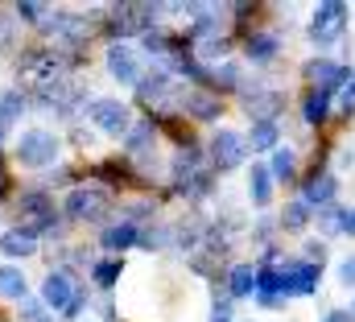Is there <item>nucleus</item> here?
I'll return each mask as SVG.
<instances>
[{"mask_svg": "<svg viewBox=\"0 0 355 322\" xmlns=\"http://www.w3.org/2000/svg\"><path fill=\"white\" fill-rule=\"evenodd\" d=\"M248 190H252V203H261V207L272 198V182H268L265 165H252V173H248Z\"/></svg>", "mask_w": 355, "mask_h": 322, "instance_id": "20", "label": "nucleus"}, {"mask_svg": "<svg viewBox=\"0 0 355 322\" xmlns=\"http://www.w3.org/2000/svg\"><path fill=\"white\" fill-rule=\"evenodd\" d=\"M0 248H4L8 256H29V252H37V236H33L29 228H12V232H4Z\"/></svg>", "mask_w": 355, "mask_h": 322, "instance_id": "15", "label": "nucleus"}, {"mask_svg": "<svg viewBox=\"0 0 355 322\" xmlns=\"http://www.w3.org/2000/svg\"><path fill=\"white\" fill-rule=\"evenodd\" d=\"M277 54V37L272 33H257V37H248V58L252 62H268Z\"/></svg>", "mask_w": 355, "mask_h": 322, "instance_id": "23", "label": "nucleus"}, {"mask_svg": "<svg viewBox=\"0 0 355 322\" xmlns=\"http://www.w3.org/2000/svg\"><path fill=\"white\" fill-rule=\"evenodd\" d=\"M306 75L314 79V87H318L322 95H331V91L347 79L352 71H347V67H339V62H331V58H314V62H306Z\"/></svg>", "mask_w": 355, "mask_h": 322, "instance_id": "11", "label": "nucleus"}, {"mask_svg": "<svg viewBox=\"0 0 355 322\" xmlns=\"http://www.w3.org/2000/svg\"><path fill=\"white\" fill-rule=\"evenodd\" d=\"M207 83H211V87H223V91H227V87H240V71H236V67H219V71L207 75Z\"/></svg>", "mask_w": 355, "mask_h": 322, "instance_id": "27", "label": "nucleus"}, {"mask_svg": "<svg viewBox=\"0 0 355 322\" xmlns=\"http://www.w3.org/2000/svg\"><path fill=\"white\" fill-rule=\"evenodd\" d=\"M107 71H112L116 83H141V58H137V50L124 46V42H116L107 50Z\"/></svg>", "mask_w": 355, "mask_h": 322, "instance_id": "9", "label": "nucleus"}, {"mask_svg": "<svg viewBox=\"0 0 355 322\" xmlns=\"http://www.w3.org/2000/svg\"><path fill=\"white\" fill-rule=\"evenodd\" d=\"M335 190H339V182H335L331 173H318V178H310V182H306V194H302V203L322 211V207L335 198Z\"/></svg>", "mask_w": 355, "mask_h": 322, "instance_id": "12", "label": "nucleus"}, {"mask_svg": "<svg viewBox=\"0 0 355 322\" xmlns=\"http://www.w3.org/2000/svg\"><path fill=\"white\" fill-rule=\"evenodd\" d=\"M21 319L25 322H50L46 319V306H42V302H29V298L21 302Z\"/></svg>", "mask_w": 355, "mask_h": 322, "instance_id": "30", "label": "nucleus"}, {"mask_svg": "<svg viewBox=\"0 0 355 322\" xmlns=\"http://www.w3.org/2000/svg\"><path fill=\"white\" fill-rule=\"evenodd\" d=\"M17 158H21V165L42 169V165H50V161L58 158V137H54V133L33 128V133H25V137L17 141Z\"/></svg>", "mask_w": 355, "mask_h": 322, "instance_id": "3", "label": "nucleus"}, {"mask_svg": "<svg viewBox=\"0 0 355 322\" xmlns=\"http://www.w3.org/2000/svg\"><path fill=\"white\" fill-rule=\"evenodd\" d=\"M306 219H310V207L297 198V203H289L285 211H281V223L289 228V232H297V228H306Z\"/></svg>", "mask_w": 355, "mask_h": 322, "instance_id": "25", "label": "nucleus"}, {"mask_svg": "<svg viewBox=\"0 0 355 322\" xmlns=\"http://www.w3.org/2000/svg\"><path fill=\"white\" fill-rule=\"evenodd\" d=\"M277 141H281V133H277V124H272V120H257V124H252V137H248V145H252V149H272Z\"/></svg>", "mask_w": 355, "mask_h": 322, "instance_id": "22", "label": "nucleus"}, {"mask_svg": "<svg viewBox=\"0 0 355 322\" xmlns=\"http://www.w3.org/2000/svg\"><path fill=\"white\" fill-rule=\"evenodd\" d=\"M339 281H343V285H355V256H347V260L339 264Z\"/></svg>", "mask_w": 355, "mask_h": 322, "instance_id": "32", "label": "nucleus"}, {"mask_svg": "<svg viewBox=\"0 0 355 322\" xmlns=\"http://www.w3.org/2000/svg\"><path fill=\"white\" fill-rule=\"evenodd\" d=\"M42 8H46V4L25 0V4H17V17H25V21H42Z\"/></svg>", "mask_w": 355, "mask_h": 322, "instance_id": "31", "label": "nucleus"}, {"mask_svg": "<svg viewBox=\"0 0 355 322\" xmlns=\"http://www.w3.org/2000/svg\"><path fill=\"white\" fill-rule=\"evenodd\" d=\"M149 145H153V124H149V120H141V124L128 133V149H132V153H141V149H149Z\"/></svg>", "mask_w": 355, "mask_h": 322, "instance_id": "26", "label": "nucleus"}, {"mask_svg": "<svg viewBox=\"0 0 355 322\" xmlns=\"http://www.w3.org/2000/svg\"><path fill=\"white\" fill-rule=\"evenodd\" d=\"M352 103H355V79L347 83V87H343V108H347V112H352Z\"/></svg>", "mask_w": 355, "mask_h": 322, "instance_id": "36", "label": "nucleus"}, {"mask_svg": "<svg viewBox=\"0 0 355 322\" xmlns=\"http://www.w3.org/2000/svg\"><path fill=\"white\" fill-rule=\"evenodd\" d=\"M4 186H8V178H4V165H0V190H4Z\"/></svg>", "mask_w": 355, "mask_h": 322, "instance_id": "37", "label": "nucleus"}, {"mask_svg": "<svg viewBox=\"0 0 355 322\" xmlns=\"http://www.w3.org/2000/svg\"><path fill=\"white\" fill-rule=\"evenodd\" d=\"M91 120H95L103 133H112V137L128 133V108H124L120 99H95V103H91Z\"/></svg>", "mask_w": 355, "mask_h": 322, "instance_id": "8", "label": "nucleus"}, {"mask_svg": "<svg viewBox=\"0 0 355 322\" xmlns=\"http://www.w3.org/2000/svg\"><path fill=\"white\" fill-rule=\"evenodd\" d=\"M137 240H141V232H137L132 223H116V228H107V232H103V248H112V252L132 248Z\"/></svg>", "mask_w": 355, "mask_h": 322, "instance_id": "18", "label": "nucleus"}, {"mask_svg": "<svg viewBox=\"0 0 355 322\" xmlns=\"http://www.w3.org/2000/svg\"><path fill=\"white\" fill-rule=\"evenodd\" d=\"M244 153H248V141L240 137V133H219L215 141H211V161L219 165V169H236L240 161H244Z\"/></svg>", "mask_w": 355, "mask_h": 322, "instance_id": "7", "label": "nucleus"}, {"mask_svg": "<svg viewBox=\"0 0 355 322\" xmlns=\"http://www.w3.org/2000/svg\"><path fill=\"white\" fill-rule=\"evenodd\" d=\"M21 71L37 83V91H46V87H54L58 75H62V58H58L54 50H29V54L21 58Z\"/></svg>", "mask_w": 355, "mask_h": 322, "instance_id": "4", "label": "nucleus"}, {"mask_svg": "<svg viewBox=\"0 0 355 322\" xmlns=\"http://www.w3.org/2000/svg\"><path fill=\"white\" fill-rule=\"evenodd\" d=\"M257 294V269L252 264H236L232 269V298H248Z\"/></svg>", "mask_w": 355, "mask_h": 322, "instance_id": "19", "label": "nucleus"}, {"mask_svg": "<svg viewBox=\"0 0 355 322\" xmlns=\"http://www.w3.org/2000/svg\"><path fill=\"white\" fill-rule=\"evenodd\" d=\"M268 173H272V178H293V153H289V149H277Z\"/></svg>", "mask_w": 355, "mask_h": 322, "instance_id": "28", "label": "nucleus"}, {"mask_svg": "<svg viewBox=\"0 0 355 322\" xmlns=\"http://www.w3.org/2000/svg\"><path fill=\"white\" fill-rule=\"evenodd\" d=\"M339 232H355V211H339Z\"/></svg>", "mask_w": 355, "mask_h": 322, "instance_id": "35", "label": "nucleus"}, {"mask_svg": "<svg viewBox=\"0 0 355 322\" xmlns=\"http://www.w3.org/2000/svg\"><path fill=\"white\" fill-rule=\"evenodd\" d=\"M182 108L194 116V120H215L223 108H219V99L215 95H207V91H186L182 95Z\"/></svg>", "mask_w": 355, "mask_h": 322, "instance_id": "13", "label": "nucleus"}, {"mask_svg": "<svg viewBox=\"0 0 355 322\" xmlns=\"http://www.w3.org/2000/svg\"><path fill=\"white\" fill-rule=\"evenodd\" d=\"M327 103H331V95H322V91H310V95H306V108H302V116H306L310 124H322V120H327Z\"/></svg>", "mask_w": 355, "mask_h": 322, "instance_id": "24", "label": "nucleus"}, {"mask_svg": "<svg viewBox=\"0 0 355 322\" xmlns=\"http://www.w3.org/2000/svg\"><path fill=\"white\" fill-rule=\"evenodd\" d=\"M157 8L153 4H116L112 8V29L124 37V33H149Z\"/></svg>", "mask_w": 355, "mask_h": 322, "instance_id": "5", "label": "nucleus"}, {"mask_svg": "<svg viewBox=\"0 0 355 322\" xmlns=\"http://www.w3.org/2000/svg\"><path fill=\"white\" fill-rule=\"evenodd\" d=\"M21 211H25V219H29V232H37V228H54V203H50L46 190H29V194H21Z\"/></svg>", "mask_w": 355, "mask_h": 322, "instance_id": "10", "label": "nucleus"}, {"mask_svg": "<svg viewBox=\"0 0 355 322\" xmlns=\"http://www.w3.org/2000/svg\"><path fill=\"white\" fill-rule=\"evenodd\" d=\"M211 322H232V302H215V310H211Z\"/></svg>", "mask_w": 355, "mask_h": 322, "instance_id": "33", "label": "nucleus"}, {"mask_svg": "<svg viewBox=\"0 0 355 322\" xmlns=\"http://www.w3.org/2000/svg\"><path fill=\"white\" fill-rule=\"evenodd\" d=\"M141 244H145V248H162V244H166V232H153V228H149V232L141 236Z\"/></svg>", "mask_w": 355, "mask_h": 322, "instance_id": "34", "label": "nucleus"}, {"mask_svg": "<svg viewBox=\"0 0 355 322\" xmlns=\"http://www.w3.org/2000/svg\"><path fill=\"white\" fill-rule=\"evenodd\" d=\"M343 25H347V4H339V0H327V4H318V12H314V25H310V37H314V46H318V50L335 46V42L343 37Z\"/></svg>", "mask_w": 355, "mask_h": 322, "instance_id": "2", "label": "nucleus"}, {"mask_svg": "<svg viewBox=\"0 0 355 322\" xmlns=\"http://www.w3.org/2000/svg\"><path fill=\"white\" fill-rule=\"evenodd\" d=\"M21 112H25V95L21 91H4L0 95V145H4V137H8V128L17 124Z\"/></svg>", "mask_w": 355, "mask_h": 322, "instance_id": "14", "label": "nucleus"}, {"mask_svg": "<svg viewBox=\"0 0 355 322\" xmlns=\"http://www.w3.org/2000/svg\"><path fill=\"white\" fill-rule=\"evenodd\" d=\"M277 103H281V95H277V91H252V95H248V116L257 112L261 120H268V116L277 112Z\"/></svg>", "mask_w": 355, "mask_h": 322, "instance_id": "21", "label": "nucleus"}, {"mask_svg": "<svg viewBox=\"0 0 355 322\" xmlns=\"http://www.w3.org/2000/svg\"><path fill=\"white\" fill-rule=\"evenodd\" d=\"M120 273H124L120 260H99V264H95V281H99V285H116Z\"/></svg>", "mask_w": 355, "mask_h": 322, "instance_id": "29", "label": "nucleus"}, {"mask_svg": "<svg viewBox=\"0 0 355 322\" xmlns=\"http://www.w3.org/2000/svg\"><path fill=\"white\" fill-rule=\"evenodd\" d=\"M103 211H107V190H99V186H79L67 198L71 219H103Z\"/></svg>", "mask_w": 355, "mask_h": 322, "instance_id": "6", "label": "nucleus"}, {"mask_svg": "<svg viewBox=\"0 0 355 322\" xmlns=\"http://www.w3.org/2000/svg\"><path fill=\"white\" fill-rule=\"evenodd\" d=\"M50 29H54L62 42H83V37H87V21H83V17H71V12H58V17L50 21Z\"/></svg>", "mask_w": 355, "mask_h": 322, "instance_id": "16", "label": "nucleus"}, {"mask_svg": "<svg viewBox=\"0 0 355 322\" xmlns=\"http://www.w3.org/2000/svg\"><path fill=\"white\" fill-rule=\"evenodd\" d=\"M0 294L12 302H25V273L12 264H0Z\"/></svg>", "mask_w": 355, "mask_h": 322, "instance_id": "17", "label": "nucleus"}, {"mask_svg": "<svg viewBox=\"0 0 355 322\" xmlns=\"http://www.w3.org/2000/svg\"><path fill=\"white\" fill-rule=\"evenodd\" d=\"M42 306L46 310H62L67 319H75L79 310H83V294H79V285H75V277L71 273H50L46 277V285H42Z\"/></svg>", "mask_w": 355, "mask_h": 322, "instance_id": "1", "label": "nucleus"}]
</instances>
